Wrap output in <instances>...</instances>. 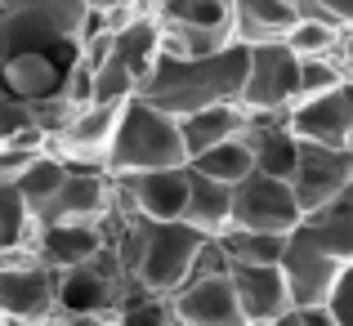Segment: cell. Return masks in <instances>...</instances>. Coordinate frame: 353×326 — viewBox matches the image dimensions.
I'll use <instances>...</instances> for the list:
<instances>
[{"mask_svg":"<svg viewBox=\"0 0 353 326\" xmlns=\"http://www.w3.org/2000/svg\"><path fill=\"white\" fill-rule=\"evenodd\" d=\"M250 72V41H233L215 54H161L157 72L148 77L143 99L157 108L188 116V112L215 108V103H241Z\"/></svg>","mask_w":353,"mask_h":326,"instance_id":"obj_1","label":"cell"},{"mask_svg":"<svg viewBox=\"0 0 353 326\" xmlns=\"http://www.w3.org/2000/svg\"><path fill=\"white\" fill-rule=\"evenodd\" d=\"M210 232L188 219H152L143 210H125L117 250L130 268V286H148L157 295H174L197 268L201 246Z\"/></svg>","mask_w":353,"mask_h":326,"instance_id":"obj_2","label":"cell"},{"mask_svg":"<svg viewBox=\"0 0 353 326\" xmlns=\"http://www.w3.org/2000/svg\"><path fill=\"white\" fill-rule=\"evenodd\" d=\"M188 143H183V116L157 108L152 99L134 94L121 112L117 143L108 156L112 174H134V170H161V165H188Z\"/></svg>","mask_w":353,"mask_h":326,"instance_id":"obj_3","label":"cell"},{"mask_svg":"<svg viewBox=\"0 0 353 326\" xmlns=\"http://www.w3.org/2000/svg\"><path fill=\"white\" fill-rule=\"evenodd\" d=\"M94 5L90 0H0V50L9 54H63L77 50Z\"/></svg>","mask_w":353,"mask_h":326,"instance_id":"obj_4","label":"cell"},{"mask_svg":"<svg viewBox=\"0 0 353 326\" xmlns=\"http://www.w3.org/2000/svg\"><path fill=\"white\" fill-rule=\"evenodd\" d=\"M304 99V59L286 41L250 45V72L241 103L250 112H291Z\"/></svg>","mask_w":353,"mask_h":326,"instance_id":"obj_5","label":"cell"},{"mask_svg":"<svg viewBox=\"0 0 353 326\" xmlns=\"http://www.w3.org/2000/svg\"><path fill=\"white\" fill-rule=\"evenodd\" d=\"M125 291H130V277L103 268L99 259L59 268V313H63V322H72V326L117 322Z\"/></svg>","mask_w":353,"mask_h":326,"instance_id":"obj_6","label":"cell"},{"mask_svg":"<svg viewBox=\"0 0 353 326\" xmlns=\"http://www.w3.org/2000/svg\"><path fill=\"white\" fill-rule=\"evenodd\" d=\"M0 322L9 326H54L59 313V268L36 264H0Z\"/></svg>","mask_w":353,"mask_h":326,"instance_id":"obj_7","label":"cell"},{"mask_svg":"<svg viewBox=\"0 0 353 326\" xmlns=\"http://www.w3.org/2000/svg\"><path fill=\"white\" fill-rule=\"evenodd\" d=\"M304 219L300 192L286 174L250 170L233 188V223L228 228H268V232H291Z\"/></svg>","mask_w":353,"mask_h":326,"instance_id":"obj_8","label":"cell"},{"mask_svg":"<svg viewBox=\"0 0 353 326\" xmlns=\"http://www.w3.org/2000/svg\"><path fill=\"white\" fill-rule=\"evenodd\" d=\"M130 99H94L68 121L59 139H50L54 152H63L72 165H103L108 170V156H112L117 143V125H121V112H125Z\"/></svg>","mask_w":353,"mask_h":326,"instance_id":"obj_9","label":"cell"},{"mask_svg":"<svg viewBox=\"0 0 353 326\" xmlns=\"http://www.w3.org/2000/svg\"><path fill=\"white\" fill-rule=\"evenodd\" d=\"M192 192V165H161V170L117 174L121 210H143L152 219H183Z\"/></svg>","mask_w":353,"mask_h":326,"instance_id":"obj_10","label":"cell"},{"mask_svg":"<svg viewBox=\"0 0 353 326\" xmlns=\"http://www.w3.org/2000/svg\"><path fill=\"white\" fill-rule=\"evenodd\" d=\"M291 183H295V192H300L304 215L318 210V206H327L336 192H345L353 183V147L300 139V161H295Z\"/></svg>","mask_w":353,"mask_h":326,"instance_id":"obj_11","label":"cell"},{"mask_svg":"<svg viewBox=\"0 0 353 326\" xmlns=\"http://www.w3.org/2000/svg\"><path fill=\"white\" fill-rule=\"evenodd\" d=\"M174 313L188 326H241L246 313H241V300H237L233 268L188 277V282L174 291Z\"/></svg>","mask_w":353,"mask_h":326,"instance_id":"obj_12","label":"cell"},{"mask_svg":"<svg viewBox=\"0 0 353 326\" xmlns=\"http://www.w3.org/2000/svg\"><path fill=\"white\" fill-rule=\"evenodd\" d=\"M112 210H117V174L112 170L99 174L94 165H85V170L72 165V174L36 215H41V223H54V219H103Z\"/></svg>","mask_w":353,"mask_h":326,"instance_id":"obj_13","label":"cell"},{"mask_svg":"<svg viewBox=\"0 0 353 326\" xmlns=\"http://www.w3.org/2000/svg\"><path fill=\"white\" fill-rule=\"evenodd\" d=\"M233 282H237V300L246 322H286V313L295 309L291 295V277L282 264H233Z\"/></svg>","mask_w":353,"mask_h":326,"instance_id":"obj_14","label":"cell"},{"mask_svg":"<svg viewBox=\"0 0 353 326\" xmlns=\"http://www.w3.org/2000/svg\"><path fill=\"white\" fill-rule=\"evenodd\" d=\"M282 268H286V277H291L295 304H331V291H336L340 273H345V264H340L336 255H327L322 246H313L300 232H291Z\"/></svg>","mask_w":353,"mask_h":326,"instance_id":"obj_15","label":"cell"},{"mask_svg":"<svg viewBox=\"0 0 353 326\" xmlns=\"http://www.w3.org/2000/svg\"><path fill=\"white\" fill-rule=\"evenodd\" d=\"M103 246H108L103 219H54V223H41V232H36V250L50 268L85 264Z\"/></svg>","mask_w":353,"mask_h":326,"instance_id":"obj_16","label":"cell"},{"mask_svg":"<svg viewBox=\"0 0 353 326\" xmlns=\"http://www.w3.org/2000/svg\"><path fill=\"white\" fill-rule=\"evenodd\" d=\"M291 130L300 139L313 143H345L353 139V112H349V94L340 90H322V94H304L291 108Z\"/></svg>","mask_w":353,"mask_h":326,"instance_id":"obj_17","label":"cell"},{"mask_svg":"<svg viewBox=\"0 0 353 326\" xmlns=\"http://www.w3.org/2000/svg\"><path fill=\"white\" fill-rule=\"evenodd\" d=\"M291 232L309 237L313 246H322L327 255H336L340 264H349V259H353V183L345 192H336L327 206L309 210Z\"/></svg>","mask_w":353,"mask_h":326,"instance_id":"obj_18","label":"cell"},{"mask_svg":"<svg viewBox=\"0 0 353 326\" xmlns=\"http://www.w3.org/2000/svg\"><path fill=\"white\" fill-rule=\"evenodd\" d=\"M250 116H255V112H250L246 103H215V108L188 112V116H183V143H188V156H201L206 147L224 143V139L246 134Z\"/></svg>","mask_w":353,"mask_h":326,"instance_id":"obj_19","label":"cell"},{"mask_svg":"<svg viewBox=\"0 0 353 326\" xmlns=\"http://www.w3.org/2000/svg\"><path fill=\"white\" fill-rule=\"evenodd\" d=\"M233 188H237V183H224V179H215V174H206V170L192 165V192H188V210H183V219L197 223V228L210 232V237H219V232L233 223Z\"/></svg>","mask_w":353,"mask_h":326,"instance_id":"obj_20","label":"cell"},{"mask_svg":"<svg viewBox=\"0 0 353 326\" xmlns=\"http://www.w3.org/2000/svg\"><path fill=\"white\" fill-rule=\"evenodd\" d=\"M300 23V0H237L233 27L241 41H286V32Z\"/></svg>","mask_w":353,"mask_h":326,"instance_id":"obj_21","label":"cell"},{"mask_svg":"<svg viewBox=\"0 0 353 326\" xmlns=\"http://www.w3.org/2000/svg\"><path fill=\"white\" fill-rule=\"evenodd\" d=\"M63 72L54 63V54H41V50H27V54H9L5 59V90L18 99H41V94H54L63 85Z\"/></svg>","mask_w":353,"mask_h":326,"instance_id":"obj_22","label":"cell"},{"mask_svg":"<svg viewBox=\"0 0 353 326\" xmlns=\"http://www.w3.org/2000/svg\"><path fill=\"white\" fill-rule=\"evenodd\" d=\"M219 241L228 246L233 264H282L286 246H291V232H268V228H224Z\"/></svg>","mask_w":353,"mask_h":326,"instance_id":"obj_23","label":"cell"},{"mask_svg":"<svg viewBox=\"0 0 353 326\" xmlns=\"http://www.w3.org/2000/svg\"><path fill=\"white\" fill-rule=\"evenodd\" d=\"M41 232V215L18 183H0V246H27Z\"/></svg>","mask_w":353,"mask_h":326,"instance_id":"obj_24","label":"cell"},{"mask_svg":"<svg viewBox=\"0 0 353 326\" xmlns=\"http://www.w3.org/2000/svg\"><path fill=\"white\" fill-rule=\"evenodd\" d=\"M192 165L206 170V174H215V179H224V183H241L250 170H255V147H250L246 134H237V139H224V143L206 147L201 156H192Z\"/></svg>","mask_w":353,"mask_h":326,"instance_id":"obj_25","label":"cell"},{"mask_svg":"<svg viewBox=\"0 0 353 326\" xmlns=\"http://www.w3.org/2000/svg\"><path fill=\"white\" fill-rule=\"evenodd\" d=\"M157 14H161V23L174 27H233L237 0H161Z\"/></svg>","mask_w":353,"mask_h":326,"instance_id":"obj_26","label":"cell"},{"mask_svg":"<svg viewBox=\"0 0 353 326\" xmlns=\"http://www.w3.org/2000/svg\"><path fill=\"white\" fill-rule=\"evenodd\" d=\"M349 27H336L327 18H313V14H300V23L286 32V45H291L300 59H313V54H336L340 41H345Z\"/></svg>","mask_w":353,"mask_h":326,"instance_id":"obj_27","label":"cell"},{"mask_svg":"<svg viewBox=\"0 0 353 326\" xmlns=\"http://www.w3.org/2000/svg\"><path fill=\"white\" fill-rule=\"evenodd\" d=\"M27 103H32V121H36V125H41L50 139H59L63 130H68V121L81 112L68 94H63V90H54V94H41V99H27Z\"/></svg>","mask_w":353,"mask_h":326,"instance_id":"obj_28","label":"cell"},{"mask_svg":"<svg viewBox=\"0 0 353 326\" xmlns=\"http://www.w3.org/2000/svg\"><path fill=\"white\" fill-rule=\"evenodd\" d=\"M300 14L327 18L336 27H353V0H300Z\"/></svg>","mask_w":353,"mask_h":326,"instance_id":"obj_29","label":"cell"},{"mask_svg":"<svg viewBox=\"0 0 353 326\" xmlns=\"http://www.w3.org/2000/svg\"><path fill=\"white\" fill-rule=\"evenodd\" d=\"M331 313H336V326H353V259L345 264L336 291H331Z\"/></svg>","mask_w":353,"mask_h":326,"instance_id":"obj_30","label":"cell"},{"mask_svg":"<svg viewBox=\"0 0 353 326\" xmlns=\"http://www.w3.org/2000/svg\"><path fill=\"white\" fill-rule=\"evenodd\" d=\"M340 59H345V72H349V81H353V27L345 32V41H340Z\"/></svg>","mask_w":353,"mask_h":326,"instance_id":"obj_31","label":"cell"},{"mask_svg":"<svg viewBox=\"0 0 353 326\" xmlns=\"http://www.w3.org/2000/svg\"><path fill=\"white\" fill-rule=\"evenodd\" d=\"M94 9H117V5H134V0H90Z\"/></svg>","mask_w":353,"mask_h":326,"instance_id":"obj_32","label":"cell"},{"mask_svg":"<svg viewBox=\"0 0 353 326\" xmlns=\"http://www.w3.org/2000/svg\"><path fill=\"white\" fill-rule=\"evenodd\" d=\"M345 94H349V112H353V81H345Z\"/></svg>","mask_w":353,"mask_h":326,"instance_id":"obj_33","label":"cell"},{"mask_svg":"<svg viewBox=\"0 0 353 326\" xmlns=\"http://www.w3.org/2000/svg\"><path fill=\"white\" fill-rule=\"evenodd\" d=\"M152 5H161V0H152Z\"/></svg>","mask_w":353,"mask_h":326,"instance_id":"obj_34","label":"cell"},{"mask_svg":"<svg viewBox=\"0 0 353 326\" xmlns=\"http://www.w3.org/2000/svg\"><path fill=\"white\" fill-rule=\"evenodd\" d=\"M349 147H353V139H349Z\"/></svg>","mask_w":353,"mask_h":326,"instance_id":"obj_35","label":"cell"}]
</instances>
